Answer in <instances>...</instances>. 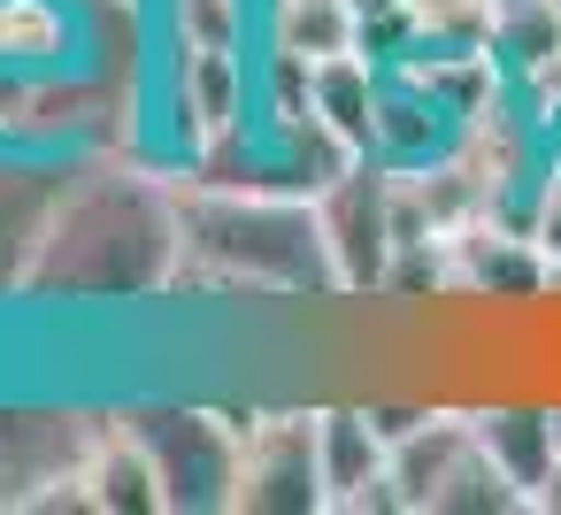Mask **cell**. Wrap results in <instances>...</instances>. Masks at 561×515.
Here are the masks:
<instances>
[{
	"mask_svg": "<svg viewBox=\"0 0 561 515\" xmlns=\"http://www.w3.org/2000/svg\"><path fill=\"white\" fill-rule=\"evenodd\" d=\"M530 247H538L546 270L561 277V162H546L538 185H530Z\"/></svg>",
	"mask_w": 561,
	"mask_h": 515,
	"instance_id": "obj_15",
	"label": "cell"
},
{
	"mask_svg": "<svg viewBox=\"0 0 561 515\" xmlns=\"http://www.w3.org/2000/svg\"><path fill=\"white\" fill-rule=\"evenodd\" d=\"M185 208V262L178 293H224V300H339L331 247L316 224V201L262 193V185H193L178 178Z\"/></svg>",
	"mask_w": 561,
	"mask_h": 515,
	"instance_id": "obj_2",
	"label": "cell"
},
{
	"mask_svg": "<svg viewBox=\"0 0 561 515\" xmlns=\"http://www.w3.org/2000/svg\"><path fill=\"white\" fill-rule=\"evenodd\" d=\"M469 454V408L438 400L423 423H408L392 438V492H400V515H431V492L446 484V469Z\"/></svg>",
	"mask_w": 561,
	"mask_h": 515,
	"instance_id": "obj_12",
	"label": "cell"
},
{
	"mask_svg": "<svg viewBox=\"0 0 561 515\" xmlns=\"http://www.w3.org/2000/svg\"><path fill=\"white\" fill-rule=\"evenodd\" d=\"M178 262H185L178 178L139 162V154H85L62 170V193L47 208L24 300H39V308L170 300Z\"/></svg>",
	"mask_w": 561,
	"mask_h": 515,
	"instance_id": "obj_1",
	"label": "cell"
},
{
	"mask_svg": "<svg viewBox=\"0 0 561 515\" xmlns=\"http://www.w3.org/2000/svg\"><path fill=\"white\" fill-rule=\"evenodd\" d=\"M262 47H285L300 62H331L362 47V16L346 0H262Z\"/></svg>",
	"mask_w": 561,
	"mask_h": 515,
	"instance_id": "obj_13",
	"label": "cell"
},
{
	"mask_svg": "<svg viewBox=\"0 0 561 515\" xmlns=\"http://www.w3.org/2000/svg\"><path fill=\"white\" fill-rule=\"evenodd\" d=\"M316 224H323V247H331L339 300H377L385 277H392V254H400V231H392V162L362 154L316 201Z\"/></svg>",
	"mask_w": 561,
	"mask_h": 515,
	"instance_id": "obj_5",
	"label": "cell"
},
{
	"mask_svg": "<svg viewBox=\"0 0 561 515\" xmlns=\"http://www.w3.org/2000/svg\"><path fill=\"white\" fill-rule=\"evenodd\" d=\"M492 9H507V0H492Z\"/></svg>",
	"mask_w": 561,
	"mask_h": 515,
	"instance_id": "obj_17",
	"label": "cell"
},
{
	"mask_svg": "<svg viewBox=\"0 0 561 515\" xmlns=\"http://www.w3.org/2000/svg\"><path fill=\"white\" fill-rule=\"evenodd\" d=\"M454 131L461 116L408 70V62H385V85H377V124H369V154L392 162V170H423L438 154H454Z\"/></svg>",
	"mask_w": 561,
	"mask_h": 515,
	"instance_id": "obj_9",
	"label": "cell"
},
{
	"mask_svg": "<svg viewBox=\"0 0 561 515\" xmlns=\"http://www.w3.org/2000/svg\"><path fill=\"white\" fill-rule=\"evenodd\" d=\"M93 70L85 0H0V78H62Z\"/></svg>",
	"mask_w": 561,
	"mask_h": 515,
	"instance_id": "obj_8",
	"label": "cell"
},
{
	"mask_svg": "<svg viewBox=\"0 0 561 515\" xmlns=\"http://www.w3.org/2000/svg\"><path fill=\"white\" fill-rule=\"evenodd\" d=\"M85 492H93V515H170L162 469H154V454L124 408H101V431L85 454Z\"/></svg>",
	"mask_w": 561,
	"mask_h": 515,
	"instance_id": "obj_11",
	"label": "cell"
},
{
	"mask_svg": "<svg viewBox=\"0 0 561 515\" xmlns=\"http://www.w3.org/2000/svg\"><path fill=\"white\" fill-rule=\"evenodd\" d=\"M530 515H561V461L546 469V484H538V500H530Z\"/></svg>",
	"mask_w": 561,
	"mask_h": 515,
	"instance_id": "obj_16",
	"label": "cell"
},
{
	"mask_svg": "<svg viewBox=\"0 0 561 515\" xmlns=\"http://www.w3.org/2000/svg\"><path fill=\"white\" fill-rule=\"evenodd\" d=\"M377 85H385V62L362 55V47L316 62V116H323L331 131H346L362 154H369V124H377Z\"/></svg>",
	"mask_w": 561,
	"mask_h": 515,
	"instance_id": "obj_14",
	"label": "cell"
},
{
	"mask_svg": "<svg viewBox=\"0 0 561 515\" xmlns=\"http://www.w3.org/2000/svg\"><path fill=\"white\" fill-rule=\"evenodd\" d=\"M231 515H331L323 454H316V400H254L239 438Z\"/></svg>",
	"mask_w": 561,
	"mask_h": 515,
	"instance_id": "obj_4",
	"label": "cell"
},
{
	"mask_svg": "<svg viewBox=\"0 0 561 515\" xmlns=\"http://www.w3.org/2000/svg\"><path fill=\"white\" fill-rule=\"evenodd\" d=\"M553 9H561V0H553Z\"/></svg>",
	"mask_w": 561,
	"mask_h": 515,
	"instance_id": "obj_18",
	"label": "cell"
},
{
	"mask_svg": "<svg viewBox=\"0 0 561 515\" xmlns=\"http://www.w3.org/2000/svg\"><path fill=\"white\" fill-rule=\"evenodd\" d=\"M70 162H39V154H0V300H24L32 285V254L47 231V208L62 193Z\"/></svg>",
	"mask_w": 561,
	"mask_h": 515,
	"instance_id": "obj_10",
	"label": "cell"
},
{
	"mask_svg": "<svg viewBox=\"0 0 561 515\" xmlns=\"http://www.w3.org/2000/svg\"><path fill=\"white\" fill-rule=\"evenodd\" d=\"M131 415V431L147 438L154 469H162V492H170V515H231V484H239V438H247V408H224V400H116Z\"/></svg>",
	"mask_w": 561,
	"mask_h": 515,
	"instance_id": "obj_3",
	"label": "cell"
},
{
	"mask_svg": "<svg viewBox=\"0 0 561 515\" xmlns=\"http://www.w3.org/2000/svg\"><path fill=\"white\" fill-rule=\"evenodd\" d=\"M316 454H323V492L331 515H400L392 492V431L362 392H323L316 400Z\"/></svg>",
	"mask_w": 561,
	"mask_h": 515,
	"instance_id": "obj_7",
	"label": "cell"
},
{
	"mask_svg": "<svg viewBox=\"0 0 561 515\" xmlns=\"http://www.w3.org/2000/svg\"><path fill=\"white\" fill-rule=\"evenodd\" d=\"M101 408L78 400H0V507L39 515V500L93 454Z\"/></svg>",
	"mask_w": 561,
	"mask_h": 515,
	"instance_id": "obj_6",
	"label": "cell"
}]
</instances>
